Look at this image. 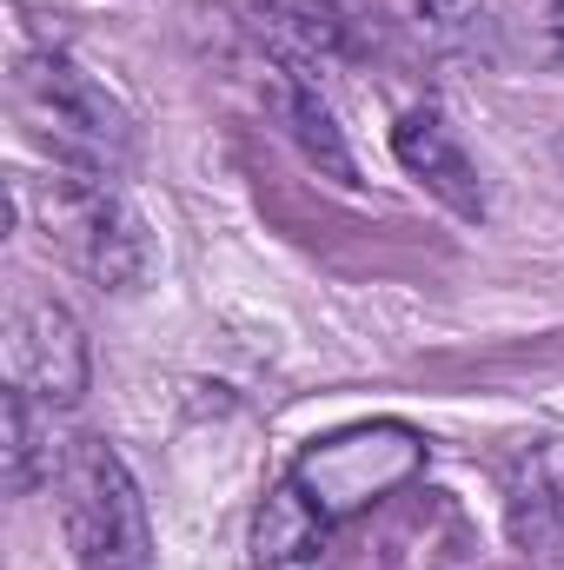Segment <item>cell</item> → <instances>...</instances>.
Masks as SVG:
<instances>
[{
    "label": "cell",
    "instance_id": "4",
    "mask_svg": "<svg viewBox=\"0 0 564 570\" xmlns=\"http://www.w3.org/2000/svg\"><path fill=\"white\" fill-rule=\"evenodd\" d=\"M425 471V438L412 425H352V431H332L319 438L305 458H299V491L319 504L325 524L379 504L386 491L412 484Z\"/></svg>",
    "mask_w": 564,
    "mask_h": 570
},
{
    "label": "cell",
    "instance_id": "8",
    "mask_svg": "<svg viewBox=\"0 0 564 570\" xmlns=\"http://www.w3.org/2000/svg\"><path fill=\"white\" fill-rule=\"evenodd\" d=\"M253 33L280 53V73H299V80H312V87H319V73L339 67L346 47H352V27H346V13H339L332 0H260Z\"/></svg>",
    "mask_w": 564,
    "mask_h": 570
},
{
    "label": "cell",
    "instance_id": "14",
    "mask_svg": "<svg viewBox=\"0 0 564 570\" xmlns=\"http://www.w3.org/2000/svg\"><path fill=\"white\" fill-rule=\"evenodd\" d=\"M558 159H564V140H558Z\"/></svg>",
    "mask_w": 564,
    "mask_h": 570
},
{
    "label": "cell",
    "instance_id": "7",
    "mask_svg": "<svg viewBox=\"0 0 564 570\" xmlns=\"http://www.w3.org/2000/svg\"><path fill=\"white\" fill-rule=\"evenodd\" d=\"M505 518L525 558L564 551V438H538L505 471Z\"/></svg>",
    "mask_w": 564,
    "mask_h": 570
},
{
    "label": "cell",
    "instance_id": "12",
    "mask_svg": "<svg viewBox=\"0 0 564 570\" xmlns=\"http://www.w3.org/2000/svg\"><path fill=\"white\" fill-rule=\"evenodd\" d=\"M419 33L438 53H458V60H498V40H492V13L478 0H419Z\"/></svg>",
    "mask_w": 564,
    "mask_h": 570
},
{
    "label": "cell",
    "instance_id": "3",
    "mask_svg": "<svg viewBox=\"0 0 564 570\" xmlns=\"http://www.w3.org/2000/svg\"><path fill=\"white\" fill-rule=\"evenodd\" d=\"M20 114L33 120V134L54 146L60 166H100V173H120L134 127L120 114V100L80 73L67 53H27L20 60Z\"/></svg>",
    "mask_w": 564,
    "mask_h": 570
},
{
    "label": "cell",
    "instance_id": "11",
    "mask_svg": "<svg viewBox=\"0 0 564 570\" xmlns=\"http://www.w3.org/2000/svg\"><path fill=\"white\" fill-rule=\"evenodd\" d=\"M60 471V451H54V405H40L33 392L7 385V491L27 498L33 484H47Z\"/></svg>",
    "mask_w": 564,
    "mask_h": 570
},
{
    "label": "cell",
    "instance_id": "2",
    "mask_svg": "<svg viewBox=\"0 0 564 570\" xmlns=\"http://www.w3.org/2000/svg\"><path fill=\"white\" fill-rule=\"evenodd\" d=\"M60 524L80 570H153V524L146 498L127 471V458L107 438H74L60 444Z\"/></svg>",
    "mask_w": 564,
    "mask_h": 570
},
{
    "label": "cell",
    "instance_id": "10",
    "mask_svg": "<svg viewBox=\"0 0 564 570\" xmlns=\"http://www.w3.org/2000/svg\"><path fill=\"white\" fill-rule=\"evenodd\" d=\"M280 120L285 134L299 140V153L319 166V173H332L339 186H359V166H352V153H346V134H339V120H332V107L319 100V87L312 80H299V73H280Z\"/></svg>",
    "mask_w": 564,
    "mask_h": 570
},
{
    "label": "cell",
    "instance_id": "5",
    "mask_svg": "<svg viewBox=\"0 0 564 570\" xmlns=\"http://www.w3.org/2000/svg\"><path fill=\"white\" fill-rule=\"evenodd\" d=\"M87 372L94 358H87L80 318L54 298H33L13 325V385L33 392L40 405H74L87 392Z\"/></svg>",
    "mask_w": 564,
    "mask_h": 570
},
{
    "label": "cell",
    "instance_id": "13",
    "mask_svg": "<svg viewBox=\"0 0 564 570\" xmlns=\"http://www.w3.org/2000/svg\"><path fill=\"white\" fill-rule=\"evenodd\" d=\"M545 33H552L545 60H552V67H564V0H552V13H545Z\"/></svg>",
    "mask_w": 564,
    "mask_h": 570
},
{
    "label": "cell",
    "instance_id": "9",
    "mask_svg": "<svg viewBox=\"0 0 564 570\" xmlns=\"http://www.w3.org/2000/svg\"><path fill=\"white\" fill-rule=\"evenodd\" d=\"M253 570H332L325 518L299 491V478H280L253 518Z\"/></svg>",
    "mask_w": 564,
    "mask_h": 570
},
{
    "label": "cell",
    "instance_id": "1",
    "mask_svg": "<svg viewBox=\"0 0 564 570\" xmlns=\"http://www.w3.org/2000/svg\"><path fill=\"white\" fill-rule=\"evenodd\" d=\"M40 233L47 246L100 292H134L153 266L146 226L134 199L114 186V173L100 166H54V179L40 186Z\"/></svg>",
    "mask_w": 564,
    "mask_h": 570
},
{
    "label": "cell",
    "instance_id": "6",
    "mask_svg": "<svg viewBox=\"0 0 564 570\" xmlns=\"http://www.w3.org/2000/svg\"><path fill=\"white\" fill-rule=\"evenodd\" d=\"M392 153H399V166L419 179L425 193H431V199H445L458 219H485L478 166H471L465 140L445 127V114H438V107H412V114L392 127Z\"/></svg>",
    "mask_w": 564,
    "mask_h": 570
}]
</instances>
